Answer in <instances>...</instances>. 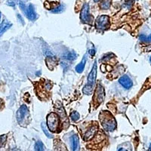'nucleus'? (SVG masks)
<instances>
[{"label":"nucleus","mask_w":151,"mask_h":151,"mask_svg":"<svg viewBox=\"0 0 151 151\" xmlns=\"http://www.w3.org/2000/svg\"><path fill=\"white\" fill-rule=\"evenodd\" d=\"M97 128L96 125H94V126H91L88 130L86 132V133L85 134V140L86 141H88L91 138V137H94V134H95V132H97Z\"/></svg>","instance_id":"11"},{"label":"nucleus","mask_w":151,"mask_h":151,"mask_svg":"<svg viewBox=\"0 0 151 151\" xmlns=\"http://www.w3.org/2000/svg\"><path fill=\"white\" fill-rule=\"evenodd\" d=\"M119 83L120 85H122L125 88H126V89H129L133 86V83H132V79L127 75L122 76V77L119 78Z\"/></svg>","instance_id":"9"},{"label":"nucleus","mask_w":151,"mask_h":151,"mask_svg":"<svg viewBox=\"0 0 151 151\" xmlns=\"http://www.w3.org/2000/svg\"><path fill=\"white\" fill-rule=\"evenodd\" d=\"M41 127H42V129L43 132L45 133V135H46L48 138H52V137H53V136H52V134H51L49 132H48V128H47L46 124L44 123V122H42Z\"/></svg>","instance_id":"16"},{"label":"nucleus","mask_w":151,"mask_h":151,"mask_svg":"<svg viewBox=\"0 0 151 151\" xmlns=\"http://www.w3.org/2000/svg\"><path fill=\"white\" fill-rule=\"evenodd\" d=\"M1 15H2V14H1V12H0V20H1Z\"/></svg>","instance_id":"30"},{"label":"nucleus","mask_w":151,"mask_h":151,"mask_svg":"<svg viewBox=\"0 0 151 151\" xmlns=\"http://www.w3.org/2000/svg\"><path fill=\"white\" fill-rule=\"evenodd\" d=\"M76 57H77L76 54L73 52H70L64 55V58L69 60H73L76 58Z\"/></svg>","instance_id":"17"},{"label":"nucleus","mask_w":151,"mask_h":151,"mask_svg":"<svg viewBox=\"0 0 151 151\" xmlns=\"http://www.w3.org/2000/svg\"><path fill=\"white\" fill-rule=\"evenodd\" d=\"M12 26V24H11L9 21H8L7 20H3V21L2 22L1 25H0V36H2L4 33L8 30V29H10Z\"/></svg>","instance_id":"10"},{"label":"nucleus","mask_w":151,"mask_h":151,"mask_svg":"<svg viewBox=\"0 0 151 151\" xmlns=\"http://www.w3.org/2000/svg\"><path fill=\"white\" fill-rule=\"evenodd\" d=\"M111 2L112 0H104L103 2L101 3V5H100V7L103 10L108 9L110 7V5H111Z\"/></svg>","instance_id":"14"},{"label":"nucleus","mask_w":151,"mask_h":151,"mask_svg":"<svg viewBox=\"0 0 151 151\" xmlns=\"http://www.w3.org/2000/svg\"><path fill=\"white\" fill-rule=\"evenodd\" d=\"M96 76H97V61L95 60L93 65L92 69H91V72L88 74L87 78V84L84 86L83 89V92L85 94L90 95L94 91V86L96 80Z\"/></svg>","instance_id":"2"},{"label":"nucleus","mask_w":151,"mask_h":151,"mask_svg":"<svg viewBox=\"0 0 151 151\" xmlns=\"http://www.w3.org/2000/svg\"><path fill=\"white\" fill-rule=\"evenodd\" d=\"M19 6L21 8V11L24 12V14L26 15V17L29 20H30V21H35L37 18V14H36L35 8L33 4H29L28 6H27L24 2H21L19 3Z\"/></svg>","instance_id":"3"},{"label":"nucleus","mask_w":151,"mask_h":151,"mask_svg":"<svg viewBox=\"0 0 151 151\" xmlns=\"http://www.w3.org/2000/svg\"><path fill=\"white\" fill-rule=\"evenodd\" d=\"M71 144H72V148L73 151H79V137L77 135L72 136L71 137Z\"/></svg>","instance_id":"12"},{"label":"nucleus","mask_w":151,"mask_h":151,"mask_svg":"<svg viewBox=\"0 0 151 151\" xmlns=\"http://www.w3.org/2000/svg\"><path fill=\"white\" fill-rule=\"evenodd\" d=\"M79 117H80V116H79V113L76 111H73L70 114V118L71 119H72L73 122H76V121H78L79 119Z\"/></svg>","instance_id":"19"},{"label":"nucleus","mask_w":151,"mask_h":151,"mask_svg":"<svg viewBox=\"0 0 151 151\" xmlns=\"http://www.w3.org/2000/svg\"><path fill=\"white\" fill-rule=\"evenodd\" d=\"M28 114H29V110H28L27 106L26 105H22V106H20V108L18 109L17 114H16L17 122L20 124L23 123V122L28 116Z\"/></svg>","instance_id":"7"},{"label":"nucleus","mask_w":151,"mask_h":151,"mask_svg":"<svg viewBox=\"0 0 151 151\" xmlns=\"http://www.w3.org/2000/svg\"><path fill=\"white\" fill-rule=\"evenodd\" d=\"M125 1H126V2H127V3H130V2H133L134 0H125Z\"/></svg>","instance_id":"26"},{"label":"nucleus","mask_w":151,"mask_h":151,"mask_svg":"<svg viewBox=\"0 0 151 151\" xmlns=\"http://www.w3.org/2000/svg\"><path fill=\"white\" fill-rule=\"evenodd\" d=\"M59 117L55 113H49L47 116V126L52 132H56L58 129Z\"/></svg>","instance_id":"4"},{"label":"nucleus","mask_w":151,"mask_h":151,"mask_svg":"<svg viewBox=\"0 0 151 151\" xmlns=\"http://www.w3.org/2000/svg\"><path fill=\"white\" fill-rule=\"evenodd\" d=\"M150 62H151V57H150Z\"/></svg>","instance_id":"31"},{"label":"nucleus","mask_w":151,"mask_h":151,"mask_svg":"<svg viewBox=\"0 0 151 151\" xmlns=\"http://www.w3.org/2000/svg\"><path fill=\"white\" fill-rule=\"evenodd\" d=\"M94 2H99L100 0H94Z\"/></svg>","instance_id":"28"},{"label":"nucleus","mask_w":151,"mask_h":151,"mask_svg":"<svg viewBox=\"0 0 151 151\" xmlns=\"http://www.w3.org/2000/svg\"><path fill=\"white\" fill-rule=\"evenodd\" d=\"M2 101H0V109H1V107H2Z\"/></svg>","instance_id":"27"},{"label":"nucleus","mask_w":151,"mask_h":151,"mask_svg":"<svg viewBox=\"0 0 151 151\" xmlns=\"http://www.w3.org/2000/svg\"><path fill=\"white\" fill-rule=\"evenodd\" d=\"M64 10V6L63 5H59L58 7L55 8L53 10L51 11L52 13H54V14H59V13H61Z\"/></svg>","instance_id":"18"},{"label":"nucleus","mask_w":151,"mask_h":151,"mask_svg":"<svg viewBox=\"0 0 151 151\" xmlns=\"http://www.w3.org/2000/svg\"><path fill=\"white\" fill-rule=\"evenodd\" d=\"M139 40L142 42H151V34L149 36L141 35L139 37Z\"/></svg>","instance_id":"20"},{"label":"nucleus","mask_w":151,"mask_h":151,"mask_svg":"<svg viewBox=\"0 0 151 151\" xmlns=\"http://www.w3.org/2000/svg\"><path fill=\"white\" fill-rule=\"evenodd\" d=\"M90 18H91V16H90L89 14V5L87 3H85L84 5H83V9L81 11V21L84 23H88L91 21Z\"/></svg>","instance_id":"8"},{"label":"nucleus","mask_w":151,"mask_h":151,"mask_svg":"<svg viewBox=\"0 0 151 151\" xmlns=\"http://www.w3.org/2000/svg\"><path fill=\"white\" fill-rule=\"evenodd\" d=\"M100 121L101 122L104 130L107 132H113L116 127V122L115 119L111 115V113L108 112L104 111L100 115Z\"/></svg>","instance_id":"1"},{"label":"nucleus","mask_w":151,"mask_h":151,"mask_svg":"<svg viewBox=\"0 0 151 151\" xmlns=\"http://www.w3.org/2000/svg\"><path fill=\"white\" fill-rule=\"evenodd\" d=\"M105 97V92L104 88L101 84H98L97 86V88L94 92V101L97 105H99L100 104H101L104 101Z\"/></svg>","instance_id":"6"},{"label":"nucleus","mask_w":151,"mask_h":151,"mask_svg":"<svg viewBox=\"0 0 151 151\" xmlns=\"http://www.w3.org/2000/svg\"><path fill=\"white\" fill-rule=\"evenodd\" d=\"M14 2H15V1H14V0H10L8 2V5H11V6H14L16 5V3H14Z\"/></svg>","instance_id":"22"},{"label":"nucleus","mask_w":151,"mask_h":151,"mask_svg":"<svg viewBox=\"0 0 151 151\" xmlns=\"http://www.w3.org/2000/svg\"><path fill=\"white\" fill-rule=\"evenodd\" d=\"M118 151H129V150H128L127 149H125V147H119Z\"/></svg>","instance_id":"25"},{"label":"nucleus","mask_w":151,"mask_h":151,"mask_svg":"<svg viewBox=\"0 0 151 151\" xmlns=\"http://www.w3.org/2000/svg\"><path fill=\"white\" fill-rule=\"evenodd\" d=\"M6 140H7V136H6V134L0 135V148L2 147L4 144H5Z\"/></svg>","instance_id":"21"},{"label":"nucleus","mask_w":151,"mask_h":151,"mask_svg":"<svg viewBox=\"0 0 151 151\" xmlns=\"http://www.w3.org/2000/svg\"><path fill=\"white\" fill-rule=\"evenodd\" d=\"M35 151H45V147L41 141H36L35 144Z\"/></svg>","instance_id":"15"},{"label":"nucleus","mask_w":151,"mask_h":151,"mask_svg":"<svg viewBox=\"0 0 151 151\" xmlns=\"http://www.w3.org/2000/svg\"><path fill=\"white\" fill-rule=\"evenodd\" d=\"M150 150L151 151V144H150Z\"/></svg>","instance_id":"29"},{"label":"nucleus","mask_w":151,"mask_h":151,"mask_svg":"<svg viewBox=\"0 0 151 151\" xmlns=\"http://www.w3.org/2000/svg\"><path fill=\"white\" fill-rule=\"evenodd\" d=\"M86 59H87V58H86V55L84 57H83V60H81L80 63H79V64L76 67V71L77 73H83V70H84L85 67H86Z\"/></svg>","instance_id":"13"},{"label":"nucleus","mask_w":151,"mask_h":151,"mask_svg":"<svg viewBox=\"0 0 151 151\" xmlns=\"http://www.w3.org/2000/svg\"><path fill=\"white\" fill-rule=\"evenodd\" d=\"M95 27L97 29L104 30L110 27V18L106 15H101L95 21Z\"/></svg>","instance_id":"5"},{"label":"nucleus","mask_w":151,"mask_h":151,"mask_svg":"<svg viewBox=\"0 0 151 151\" xmlns=\"http://www.w3.org/2000/svg\"><path fill=\"white\" fill-rule=\"evenodd\" d=\"M88 52H89V54L91 55V56H94V55H95V50H94V49L90 50Z\"/></svg>","instance_id":"24"},{"label":"nucleus","mask_w":151,"mask_h":151,"mask_svg":"<svg viewBox=\"0 0 151 151\" xmlns=\"http://www.w3.org/2000/svg\"><path fill=\"white\" fill-rule=\"evenodd\" d=\"M17 18L19 19V21H20V22H21V24H24V19H23V17H21V16L20 15V14H17Z\"/></svg>","instance_id":"23"}]
</instances>
